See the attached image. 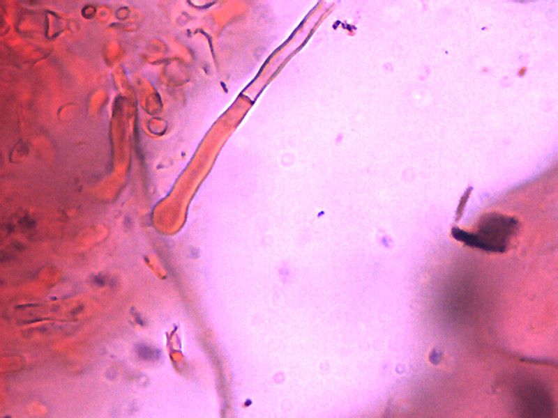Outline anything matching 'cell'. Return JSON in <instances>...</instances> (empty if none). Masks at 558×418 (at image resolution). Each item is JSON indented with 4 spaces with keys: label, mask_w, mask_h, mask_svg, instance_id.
I'll return each mask as SVG.
<instances>
[{
    "label": "cell",
    "mask_w": 558,
    "mask_h": 418,
    "mask_svg": "<svg viewBox=\"0 0 558 418\" xmlns=\"http://www.w3.org/2000/svg\"><path fill=\"white\" fill-rule=\"evenodd\" d=\"M517 221L513 217L491 215L484 219L475 232L457 230L458 238L469 245L483 249L503 252L515 235Z\"/></svg>",
    "instance_id": "1"
},
{
    "label": "cell",
    "mask_w": 558,
    "mask_h": 418,
    "mask_svg": "<svg viewBox=\"0 0 558 418\" xmlns=\"http://www.w3.org/2000/svg\"><path fill=\"white\" fill-rule=\"evenodd\" d=\"M137 350L138 355L146 360L156 359L158 355V353L156 350L152 349L145 345H140Z\"/></svg>",
    "instance_id": "2"
}]
</instances>
